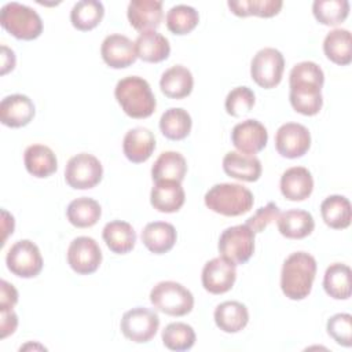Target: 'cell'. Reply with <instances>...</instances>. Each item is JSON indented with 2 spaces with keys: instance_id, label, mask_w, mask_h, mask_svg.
<instances>
[{
  "instance_id": "2e32d148",
  "label": "cell",
  "mask_w": 352,
  "mask_h": 352,
  "mask_svg": "<svg viewBox=\"0 0 352 352\" xmlns=\"http://www.w3.org/2000/svg\"><path fill=\"white\" fill-rule=\"evenodd\" d=\"M36 114L32 99L22 94L8 95L0 103V121L10 128H21L28 125Z\"/></svg>"
},
{
  "instance_id": "30bf717a",
  "label": "cell",
  "mask_w": 352,
  "mask_h": 352,
  "mask_svg": "<svg viewBox=\"0 0 352 352\" xmlns=\"http://www.w3.org/2000/svg\"><path fill=\"white\" fill-rule=\"evenodd\" d=\"M6 264L14 275L29 279L41 272L44 263L38 246L29 239H21L7 252Z\"/></svg>"
},
{
  "instance_id": "f1b7e54d",
  "label": "cell",
  "mask_w": 352,
  "mask_h": 352,
  "mask_svg": "<svg viewBox=\"0 0 352 352\" xmlns=\"http://www.w3.org/2000/svg\"><path fill=\"white\" fill-rule=\"evenodd\" d=\"M216 326L224 333H238L249 322V311L239 301H224L219 304L213 314Z\"/></svg>"
},
{
  "instance_id": "f6af8a7d",
  "label": "cell",
  "mask_w": 352,
  "mask_h": 352,
  "mask_svg": "<svg viewBox=\"0 0 352 352\" xmlns=\"http://www.w3.org/2000/svg\"><path fill=\"white\" fill-rule=\"evenodd\" d=\"M18 302V292L16 289L8 283L7 280L0 282V311L1 309H12Z\"/></svg>"
},
{
  "instance_id": "d6a6232c",
  "label": "cell",
  "mask_w": 352,
  "mask_h": 352,
  "mask_svg": "<svg viewBox=\"0 0 352 352\" xmlns=\"http://www.w3.org/2000/svg\"><path fill=\"white\" fill-rule=\"evenodd\" d=\"M351 268L342 263H333L326 268L323 289L334 300H348L352 293Z\"/></svg>"
},
{
  "instance_id": "b9f144b4",
  "label": "cell",
  "mask_w": 352,
  "mask_h": 352,
  "mask_svg": "<svg viewBox=\"0 0 352 352\" xmlns=\"http://www.w3.org/2000/svg\"><path fill=\"white\" fill-rule=\"evenodd\" d=\"M327 334L341 346L349 348L352 345V316L351 314H336L329 318Z\"/></svg>"
},
{
  "instance_id": "d590c367",
  "label": "cell",
  "mask_w": 352,
  "mask_h": 352,
  "mask_svg": "<svg viewBox=\"0 0 352 352\" xmlns=\"http://www.w3.org/2000/svg\"><path fill=\"white\" fill-rule=\"evenodd\" d=\"M104 16V7L98 0L77 1L70 11L72 25L81 32H88L96 28Z\"/></svg>"
},
{
  "instance_id": "7dc6e473",
  "label": "cell",
  "mask_w": 352,
  "mask_h": 352,
  "mask_svg": "<svg viewBox=\"0 0 352 352\" xmlns=\"http://www.w3.org/2000/svg\"><path fill=\"white\" fill-rule=\"evenodd\" d=\"M15 54L11 48H8L7 45H1V70L0 74L4 76L8 72H11L15 67Z\"/></svg>"
},
{
  "instance_id": "5b68a950",
  "label": "cell",
  "mask_w": 352,
  "mask_h": 352,
  "mask_svg": "<svg viewBox=\"0 0 352 352\" xmlns=\"http://www.w3.org/2000/svg\"><path fill=\"white\" fill-rule=\"evenodd\" d=\"M153 307L169 316H184L194 308V296L182 283L162 280L150 292Z\"/></svg>"
},
{
  "instance_id": "484cf974",
  "label": "cell",
  "mask_w": 352,
  "mask_h": 352,
  "mask_svg": "<svg viewBox=\"0 0 352 352\" xmlns=\"http://www.w3.org/2000/svg\"><path fill=\"white\" fill-rule=\"evenodd\" d=\"M26 170L38 179H45L56 172L58 160L55 153L44 144H32L23 153Z\"/></svg>"
},
{
  "instance_id": "7c38bea8",
  "label": "cell",
  "mask_w": 352,
  "mask_h": 352,
  "mask_svg": "<svg viewBox=\"0 0 352 352\" xmlns=\"http://www.w3.org/2000/svg\"><path fill=\"white\" fill-rule=\"evenodd\" d=\"M275 147L285 158H300L311 147V133L302 124L286 122L276 131Z\"/></svg>"
},
{
  "instance_id": "cb8c5ba5",
  "label": "cell",
  "mask_w": 352,
  "mask_h": 352,
  "mask_svg": "<svg viewBox=\"0 0 352 352\" xmlns=\"http://www.w3.org/2000/svg\"><path fill=\"white\" fill-rule=\"evenodd\" d=\"M135 48L138 58L148 63L162 62L170 54L169 40L155 30H146L139 33L135 40Z\"/></svg>"
},
{
  "instance_id": "f35d334b",
  "label": "cell",
  "mask_w": 352,
  "mask_h": 352,
  "mask_svg": "<svg viewBox=\"0 0 352 352\" xmlns=\"http://www.w3.org/2000/svg\"><path fill=\"white\" fill-rule=\"evenodd\" d=\"M312 14L315 19L326 26L342 23L349 15L348 0H315L312 3Z\"/></svg>"
},
{
  "instance_id": "ac0fdd59",
  "label": "cell",
  "mask_w": 352,
  "mask_h": 352,
  "mask_svg": "<svg viewBox=\"0 0 352 352\" xmlns=\"http://www.w3.org/2000/svg\"><path fill=\"white\" fill-rule=\"evenodd\" d=\"M289 100L292 107L302 116H316L323 106L322 85L315 82L289 84Z\"/></svg>"
},
{
  "instance_id": "60d3db41",
  "label": "cell",
  "mask_w": 352,
  "mask_h": 352,
  "mask_svg": "<svg viewBox=\"0 0 352 352\" xmlns=\"http://www.w3.org/2000/svg\"><path fill=\"white\" fill-rule=\"evenodd\" d=\"M256 102L254 92L249 87H236L226 96V111L232 117H242L248 114Z\"/></svg>"
},
{
  "instance_id": "8d00e7d4",
  "label": "cell",
  "mask_w": 352,
  "mask_h": 352,
  "mask_svg": "<svg viewBox=\"0 0 352 352\" xmlns=\"http://www.w3.org/2000/svg\"><path fill=\"white\" fill-rule=\"evenodd\" d=\"M165 22L169 32L177 36H183L191 33L197 28L199 22V14L191 6L176 4L166 12Z\"/></svg>"
},
{
  "instance_id": "d4e9b609",
  "label": "cell",
  "mask_w": 352,
  "mask_h": 352,
  "mask_svg": "<svg viewBox=\"0 0 352 352\" xmlns=\"http://www.w3.org/2000/svg\"><path fill=\"white\" fill-rule=\"evenodd\" d=\"M276 226L285 238L289 239H302L315 228V220L312 214L302 209H290L279 213L276 219Z\"/></svg>"
},
{
  "instance_id": "9a60e30c",
  "label": "cell",
  "mask_w": 352,
  "mask_h": 352,
  "mask_svg": "<svg viewBox=\"0 0 352 352\" xmlns=\"http://www.w3.org/2000/svg\"><path fill=\"white\" fill-rule=\"evenodd\" d=\"M100 55L104 63L113 69H124L136 62L135 43L124 34H109L100 45Z\"/></svg>"
},
{
  "instance_id": "277c9868",
  "label": "cell",
  "mask_w": 352,
  "mask_h": 352,
  "mask_svg": "<svg viewBox=\"0 0 352 352\" xmlns=\"http://www.w3.org/2000/svg\"><path fill=\"white\" fill-rule=\"evenodd\" d=\"M0 23L18 40H34L43 33L40 15L32 7L18 1H11L1 7Z\"/></svg>"
},
{
  "instance_id": "5bb4252c",
  "label": "cell",
  "mask_w": 352,
  "mask_h": 352,
  "mask_svg": "<svg viewBox=\"0 0 352 352\" xmlns=\"http://www.w3.org/2000/svg\"><path fill=\"white\" fill-rule=\"evenodd\" d=\"M231 142L239 153L254 155L267 146L268 132L260 121L245 120L232 128Z\"/></svg>"
},
{
  "instance_id": "74e56055",
  "label": "cell",
  "mask_w": 352,
  "mask_h": 352,
  "mask_svg": "<svg viewBox=\"0 0 352 352\" xmlns=\"http://www.w3.org/2000/svg\"><path fill=\"white\" fill-rule=\"evenodd\" d=\"M228 8L236 16H261L271 18L279 14L283 7L282 0H230L227 3Z\"/></svg>"
},
{
  "instance_id": "52a82bcc",
  "label": "cell",
  "mask_w": 352,
  "mask_h": 352,
  "mask_svg": "<svg viewBox=\"0 0 352 352\" xmlns=\"http://www.w3.org/2000/svg\"><path fill=\"white\" fill-rule=\"evenodd\" d=\"M285 70V58L282 52L272 47L261 48L250 62L252 80L261 88H275L280 81Z\"/></svg>"
},
{
  "instance_id": "ee69618b",
  "label": "cell",
  "mask_w": 352,
  "mask_h": 352,
  "mask_svg": "<svg viewBox=\"0 0 352 352\" xmlns=\"http://www.w3.org/2000/svg\"><path fill=\"white\" fill-rule=\"evenodd\" d=\"M279 208L275 202H268L265 206L260 208L253 216H250L248 220H246V226L254 232H261L264 231L268 224H271L272 221H275L279 216Z\"/></svg>"
},
{
  "instance_id": "e0dca14e",
  "label": "cell",
  "mask_w": 352,
  "mask_h": 352,
  "mask_svg": "<svg viewBox=\"0 0 352 352\" xmlns=\"http://www.w3.org/2000/svg\"><path fill=\"white\" fill-rule=\"evenodd\" d=\"M128 21L136 30H154L161 25L164 11L161 0H132L126 10Z\"/></svg>"
},
{
  "instance_id": "c3c4849f",
  "label": "cell",
  "mask_w": 352,
  "mask_h": 352,
  "mask_svg": "<svg viewBox=\"0 0 352 352\" xmlns=\"http://www.w3.org/2000/svg\"><path fill=\"white\" fill-rule=\"evenodd\" d=\"M1 216H3V230H4V236H3V242L1 245L6 243L7 238L10 234L14 232V226H15V221H14V217L12 214H10L7 210H1Z\"/></svg>"
},
{
  "instance_id": "7bdbcfd3",
  "label": "cell",
  "mask_w": 352,
  "mask_h": 352,
  "mask_svg": "<svg viewBox=\"0 0 352 352\" xmlns=\"http://www.w3.org/2000/svg\"><path fill=\"white\" fill-rule=\"evenodd\" d=\"M293 82H315L323 87L324 73L320 66L312 60H304L293 66L289 74V84Z\"/></svg>"
},
{
  "instance_id": "8992f818",
  "label": "cell",
  "mask_w": 352,
  "mask_h": 352,
  "mask_svg": "<svg viewBox=\"0 0 352 352\" xmlns=\"http://www.w3.org/2000/svg\"><path fill=\"white\" fill-rule=\"evenodd\" d=\"M217 249L220 256L232 264H245L254 253V232L246 224L228 227L221 232Z\"/></svg>"
},
{
  "instance_id": "ffe728a7",
  "label": "cell",
  "mask_w": 352,
  "mask_h": 352,
  "mask_svg": "<svg viewBox=\"0 0 352 352\" xmlns=\"http://www.w3.org/2000/svg\"><path fill=\"white\" fill-rule=\"evenodd\" d=\"M155 148L154 133L144 128L136 126L129 129L122 140V151L128 161L133 164L146 162Z\"/></svg>"
},
{
  "instance_id": "44dd1931",
  "label": "cell",
  "mask_w": 352,
  "mask_h": 352,
  "mask_svg": "<svg viewBox=\"0 0 352 352\" xmlns=\"http://www.w3.org/2000/svg\"><path fill=\"white\" fill-rule=\"evenodd\" d=\"M280 192L289 201H304L314 190V177L304 166H292L280 176Z\"/></svg>"
},
{
  "instance_id": "4316f807",
  "label": "cell",
  "mask_w": 352,
  "mask_h": 352,
  "mask_svg": "<svg viewBox=\"0 0 352 352\" xmlns=\"http://www.w3.org/2000/svg\"><path fill=\"white\" fill-rule=\"evenodd\" d=\"M194 87L191 72L183 65H175L166 69L160 80V88L166 98L183 99L188 96Z\"/></svg>"
},
{
  "instance_id": "7402d4cb",
  "label": "cell",
  "mask_w": 352,
  "mask_h": 352,
  "mask_svg": "<svg viewBox=\"0 0 352 352\" xmlns=\"http://www.w3.org/2000/svg\"><path fill=\"white\" fill-rule=\"evenodd\" d=\"M223 170L230 177L243 182H256L260 179L263 168L256 155L230 151L223 158Z\"/></svg>"
},
{
  "instance_id": "3957f363",
  "label": "cell",
  "mask_w": 352,
  "mask_h": 352,
  "mask_svg": "<svg viewBox=\"0 0 352 352\" xmlns=\"http://www.w3.org/2000/svg\"><path fill=\"white\" fill-rule=\"evenodd\" d=\"M204 201L212 212L227 217L248 213L254 204L252 191L238 183L214 184L206 191Z\"/></svg>"
},
{
  "instance_id": "8fae6325",
  "label": "cell",
  "mask_w": 352,
  "mask_h": 352,
  "mask_svg": "<svg viewBox=\"0 0 352 352\" xmlns=\"http://www.w3.org/2000/svg\"><path fill=\"white\" fill-rule=\"evenodd\" d=\"M102 263V250L91 236L74 238L67 249V264L80 275L94 274Z\"/></svg>"
},
{
  "instance_id": "9c48e42d",
  "label": "cell",
  "mask_w": 352,
  "mask_h": 352,
  "mask_svg": "<svg viewBox=\"0 0 352 352\" xmlns=\"http://www.w3.org/2000/svg\"><path fill=\"white\" fill-rule=\"evenodd\" d=\"M103 176L100 161L88 153H80L72 157L65 168L66 183L76 190H88L99 184Z\"/></svg>"
},
{
  "instance_id": "e575fe53",
  "label": "cell",
  "mask_w": 352,
  "mask_h": 352,
  "mask_svg": "<svg viewBox=\"0 0 352 352\" xmlns=\"http://www.w3.org/2000/svg\"><path fill=\"white\" fill-rule=\"evenodd\" d=\"M192 126L191 116L182 107H170L165 110L160 118V129L169 140L186 139Z\"/></svg>"
},
{
  "instance_id": "836d02e7",
  "label": "cell",
  "mask_w": 352,
  "mask_h": 352,
  "mask_svg": "<svg viewBox=\"0 0 352 352\" xmlns=\"http://www.w3.org/2000/svg\"><path fill=\"white\" fill-rule=\"evenodd\" d=\"M66 216L72 226L77 228H88L99 221L102 216V208L96 199L80 197L67 205Z\"/></svg>"
},
{
  "instance_id": "bcb514c9",
  "label": "cell",
  "mask_w": 352,
  "mask_h": 352,
  "mask_svg": "<svg viewBox=\"0 0 352 352\" xmlns=\"http://www.w3.org/2000/svg\"><path fill=\"white\" fill-rule=\"evenodd\" d=\"M18 327V316L14 309H1L0 311V337L1 340L14 334Z\"/></svg>"
},
{
  "instance_id": "7a4b0ae2",
  "label": "cell",
  "mask_w": 352,
  "mask_h": 352,
  "mask_svg": "<svg viewBox=\"0 0 352 352\" xmlns=\"http://www.w3.org/2000/svg\"><path fill=\"white\" fill-rule=\"evenodd\" d=\"M114 96L122 111L131 118H147L157 107L150 84L139 76L121 78L114 88Z\"/></svg>"
},
{
  "instance_id": "6da1fadb",
  "label": "cell",
  "mask_w": 352,
  "mask_h": 352,
  "mask_svg": "<svg viewBox=\"0 0 352 352\" xmlns=\"http://www.w3.org/2000/svg\"><path fill=\"white\" fill-rule=\"evenodd\" d=\"M316 260L307 252H294L286 257L280 271V289L290 300L309 296L316 275Z\"/></svg>"
},
{
  "instance_id": "603a6c76",
  "label": "cell",
  "mask_w": 352,
  "mask_h": 352,
  "mask_svg": "<svg viewBox=\"0 0 352 352\" xmlns=\"http://www.w3.org/2000/svg\"><path fill=\"white\" fill-rule=\"evenodd\" d=\"M142 242L154 254L168 253L176 243V228L166 221H153L144 226L142 231Z\"/></svg>"
},
{
  "instance_id": "1f68e13d",
  "label": "cell",
  "mask_w": 352,
  "mask_h": 352,
  "mask_svg": "<svg viewBox=\"0 0 352 352\" xmlns=\"http://www.w3.org/2000/svg\"><path fill=\"white\" fill-rule=\"evenodd\" d=\"M187 173L186 158L177 151H164L155 160L151 168V177L154 182L173 180L182 183Z\"/></svg>"
},
{
  "instance_id": "ba28073f",
  "label": "cell",
  "mask_w": 352,
  "mask_h": 352,
  "mask_svg": "<svg viewBox=\"0 0 352 352\" xmlns=\"http://www.w3.org/2000/svg\"><path fill=\"white\" fill-rule=\"evenodd\" d=\"M160 316L155 311L146 307H135L126 311L120 322L121 333L132 342H148L157 334Z\"/></svg>"
},
{
  "instance_id": "4fadbf2b",
  "label": "cell",
  "mask_w": 352,
  "mask_h": 352,
  "mask_svg": "<svg viewBox=\"0 0 352 352\" xmlns=\"http://www.w3.org/2000/svg\"><path fill=\"white\" fill-rule=\"evenodd\" d=\"M236 279V265L220 257L209 260L201 275L202 286L212 294H223L232 289Z\"/></svg>"
},
{
  "instance_id": "4dcf8cb0",
  "label": "cell",
  "mask_w": 352,
  "mask_h": 352,
  "mask_svg": "<svg viewBox=\"0 0 352 352\" xmlns=\"http://www.w3.org/2000/svg\"><path fill=\"white\" fill-rule=\"evenodd\" d=\"M323 52L336 65L346 66L352 62V41L348 29H333L323 40Z\"/></svg>"
},
{
  "instance_id": "ab89813d",
  "label": "cell",
  "mask_w": 352,
  "mask_h": 352,
  "mask_svg": "<svg viewBox=\"0 0 352 352\" xmlns=\"http://www.w3.org/2000/svg\"><path fill=\"white\" fill-rule=\"evenodd\" d=\"M195 331L194 329L183 322L169 323L162 330V344L170 351H188L195 344Z\"/></svg>"
},
{
  "instance_id": "d6986e66",
  "label": "cell",
  "mask_w": 352,
  "mask_h": 352,
  "mask_svg": "<svg viewBox=\"0 0 352 352\" xmlns=\"http://www.w3.org/2000/svg\"><path fill=\"white\" fill-rule=\"evenodd\" d=\"M186 201V192L182 183L173 180L154 182L150 192V202L154 209L162 213H175L182 209Z\"/></svg>"
},
{
  "instance_id": "f546056e",
  "label": "cell",
  "mask_w": 352,
  "mask_h": 352,
  "mask_svg": "<svg viewBox=\"0 0 352 352\" xmlns=\"http://www.w3.org/2000/svg\"><path fill=\"white\" fill-rule=\"evenodd\" d=\"M320 214L327 227L334 230H345L352 220L351 202L344 195H329L320 204Z\"/></svg>"
},
{
  "instance_id": "83f0119b",
  "label": "cell",
  "mask_w": 352,
  "mask_h": 352,
  "mask_svg": "<svg viewBox=\"0 0 352 352\" xmlns=\"http://www.w3.org/2000/svg\"><path fill=\"white\" fill-rule=\"evenodd\" d=\"M106 246L116 254L129 253L136 243V232L133 227L122 220L109 221L102 231Z\"/></svg>"
}]
</instances>
